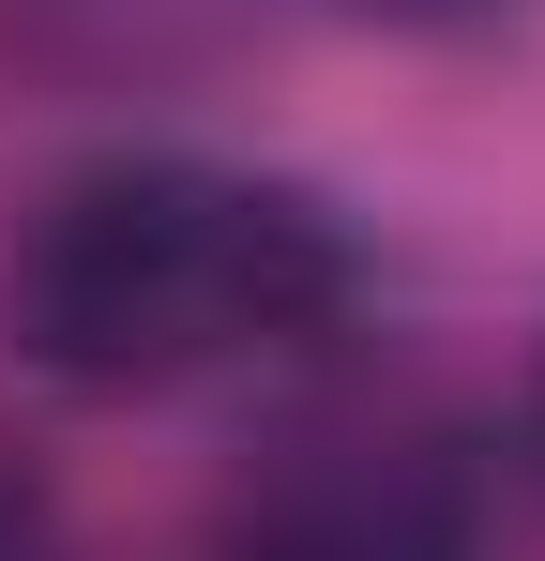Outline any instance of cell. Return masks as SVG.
Listing matches in <instances>:
<instances>
[{
	"instance_id": "cell-1",
	"label": "cell",
	"mask_w": 545,
	"mask_h": 561,
	"mask_svg": "<svg viewBox=\"0 0 545 561\" xmlns=\"http://www.w3.org/2000/svg\"><path fill=\"white\" fill-rule=\"evenodd\" d=\"M0 319L77 394H167V379L334 334L349 319V228L303 183H258V168L121 152V168H77L15 228Z\"/></svg>"
},
{
	"instance_id": "cell-2",
	"label": "cell",
	"mask_w": 545,
	"mask_h": 561,
	"mask_svg": "<svg viewBox=\"0 0 545 561\" xmlns=\"http://www.w3.org/2000/svg\"><path fill=\"white\" fill-rule=\"evenodd\" d=\"M212 561H485V485L425 410H303L228 470Z\"/></svg>"
},
{
	"instance_id": "cell-3",
	"label": "cell",
	"mask_w": 545,
	"mask_h": 561,
	"mask_svg": "<svg viewBox=\"0 0 545 561\" xmlns=\"http://www.w3.org/2000/svg\"><path fill=\"white\" fill-rule=\"evenodd\" d=\"M334 15H363V31H469V15H500V0H334Z\"/></svg>"
},
{
	"instance_id": "cell-4",
	"label": "cell",
	"mask_w": 545,
	"mask_h": 561,
	"mask_svg": "<svg viewBox=\"0 0 545 561\" xmlns=\"http://www.w3.org/2000/svg\"><path fill=\"white\" fill-rule=\"evenodd\" d=\"M531 425H545V379H531Z\"/></svg>"
}]
</instances>
